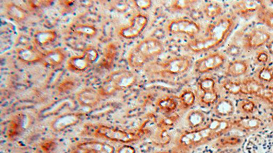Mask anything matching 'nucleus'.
<instances>
[{"label": "nucleus", "mask_w": 273, "mask_h": 153, "mask_svg": "<svg viewBox=\"0 0 273 153\" xmlns=\"http://www.w3.org/2000/svg\"><path fill=\"white\" fill-rule=\"evenodd\" d=\"M235 22L231 18H223L210 25L205 38L192 40L188 48L195 53L206 51L220 46L233 31Z\"/></svg>", "instance_id": "nucleus-1"}, {"label": "nucleus", "mask_w": 273, "mask_h": 153, "mask_svg": "<svg viewBox=\"0 0 273 153\" xmlns=\"http://www.w3.org/2000/svg\"><path fill=\"white\" fill-rule=\"evenodd\" d=\"M136 76L129 70H119L113 72L100 86L99 93L101 95L108 96L119 91L125 90L134 85Z\"/></svg>", "instance_id": "nucleus-4"}, {"label": "nucleus", "mask_w": 273, "mask_h": 153, "mask_svg": "<svg viewBox=\"0 0 273 153\" xmlns=\"http://www.w3.org/2000/svg\"><path fill=\"white\" fill-rule=\"evenodd\" d=\"M191 60L187 57H178L170 59L163 63L162 70L163 72L171 75H178L185 73L190 67Z\"/></svg>", "instance_id": "nucleus-10"}, {"label": "nucleus", "mask_w": 273, "mask_h": 153, "mask_svg": "<svg viewBox=\"0 0 273 153\" xmlns=\"http://www.w3.org/2000/svg\"><path fill=\"white\" fill-rule=\"evenodd\" d=\"M176 117H170L165 118L164 119L162 120L161 122V127L163 129L168 128V127H171L174 124L175 121H176Z\"/></svg>", "instance_id": "nucleus-41"}, {"label": "nucleus", "mask_w": 273, "mask_h": 153, "mask_svg": "<svg viewBox=\"0 0 273 153\" xmlns=\"http://www.w3.org/2000/svg\"><path fill=\"white\" fill-rule=\"evenodd\" d=\"M222 13V6L217 2H208L204 7V13L209 18H214L220 16Z\"/></svg>", "instance_id": "nucleus-29"}, {"label": "nucleus", "mask_w": 273, "mask_h": 153, "mask_svg": "<svg viewBox=\"0 0 273 153\" xmlns=\"http://www.w3.org/2000/svg\"><path fill=\"white\" fill-rule=\"evenodd\" d=\"M248 63L246 61H234L231 62L227 66V75L237 78V77L245 75L248 70Z\"/></svg>", "instance_id": "nucleus-19"}, {"label": "nucleus", "mask_w": 273, "mask_h": 153, "mask_svg": "<svg viewBox=\"0 0 273 153\" xmlns=\"http://www.w3.org/2000/svg\"><path fill=\"white\" fill-rule=\"evenodd\" d=\"M259 18L267 26L273 29V12L261 10Z\"/></svg>", "instance_id": "nucleus-35"}, {"label": "nucleus", "mask_w": 273, "mask_h": 153, "mask_svg": "<svg viewBox=\"0 0 273 153\" xmlns=\"http://www.w3.org/2000/svg\"><path fill=\"white\" fill-rule=\"evenodd\" d=\"M80 115L78 114H67L57 118L52 122L51 127L55 132H60L64 129L72 127L80 121Z\"/></svg>", "instance_id": "nucleus-14"}, {"label": "nucleus", "mask_w": 273, "mask_h": 153, "mask_svg": "<svg viewBox=\"0 0 273 153\" xmlns=\"http://www.w3.org/2000/svg\"><path fill=\"white\" fill-rule=\"evenodd\" d=\"M224 88L227 92H230V93L237 94L240 93V83H237V82L227 81L224 83Z\"/></svg>", "instance_id": "nucleus-36"}, {"label": "nucleus", "mask_w": 273, "mask_h": 153, "mask_svg": "<svg viewBox=\"0 0 273 153\" xmlns=\"http://www.w3.org/2000/svg\"><path fill=\"white\" fill-rule=\"evenodd\" d=\"M87 150L89 153H114L115 149L107 143L91 141L79 144Z\"/></svg>", "instance_id": "nucleus-18"}, {"label": "nucleus", "mask_w": 273, "mask_h": 153, "mask_svg": "<svg viewBox=\"0 0 273 153\" xmlns=\"http://www.w3.org/2000/svg\"><path fill=\"white\" fill-rule=\"evenodd\" d=\"M57 38V33L55 31H38L34 35V42L38 46H47L53 43Z\"/></svg>", "instance_id": "nucleus-20"}, {"label": "nucleus", "mask_w": 273, "mask_h": 153, "mask_svg": "<svg viewBox=\"0 0 273 153\" xmlns=\"http://www.w3.org/2000/svg\"><path fill=\"white\" fill-rule=\"evenodd\" d=\"M180 100H181L183 105L185 106V107H191L195 102V94L190 91H187L180 95Z\"/></svg>", "instance_id": "nucleus-33"}, {"label": "nucleus", "mask_w": 273, "mask_h": 153, "mask_svg": "<svg viewBox=\"0 0 273 153\" xmlns=\"http://www.w3.org/2000/svg\"><path fill=\"white\" fill-rule=\"evenodd\" d=\"M240 104V108L244 112L250 113L255 109V104L252 101L244 100L241 101Z\"/></svg>", "instance_id": "nucleus-39"}, {"label": "nucleus", "mask_w": 273, "mask_h": 153, "mask_svg": "<svg viewBox=\"0 0 273 153\" xmlns=\"http://www.w3.org/2000/svg\"><path fill=\"white\" fill-rule=\"evenodd\" d=\"M242 50L240 47L237 45H231L227 47L226 49V53L230 57H238L240 55Z\"/></svg>", "instance_id": "nucleus-40"}, {"label": "nucleus", "mask_w": 273, "mask_h": 153, "mask_svg": "<svg viewBox=\"0 0 273 153\" xmlns=\"http://www.w3.org/2000/svg\"><path fill=\"white\" fill-rule=\"evenodd\" d=\"M268 49H269V53L273 55V40L270 41L267 45Z\"/></svg>", "instance_id": "nucleus-47"}, {"label": "nucleus", "mask_w": 273, "mask_h": 153, "mask_svg": "<svg viewBox=\"0 0 273 153\" xmlns=\"http://www.w3.org/2000/svg\"><path fill=\"white\" fill-rule=\"evenodd\" d=\"M200 25L196 22L186 18H178L170 22L168 30L172 34H185L194 37L200 33Z\"/></svg>", "instance_id": "nucleus-7"}, {"label": "nucleus", "mask_w": 273, "mask_h": 153, "mask_svg": "<svg viewBox=\"0 0 273 153\" xmlns=\"http://www.w3.org/2000/svg\"><path fill=\"white\" fill-rule=\"evenodd\" d=\"M246 153H273V131L253 134L244 144Z\"/></svg>", "instance_id": "nucleus-5"}, {"label": "nucleus", "mask_w": 273, "mask_h": 153, "mask_svg": "<svg viewBox=\"0 0 273 153\" xmlns=\"http://www.w3.org/2000/svg\"><path fill=\"white\" fill-rule=\"evenodd\" d=\"M225 62V57L222 53H216L197 61L195 70L200 74L213 71L220 68Z\"/></svg>", "instance_id": "nucleus-8"}, {"label": "nucleus", "mask_w": 273, "mask_h": 153, "mask_svg": "<svg viewBox=\"0 0 273 153\" xmlns=\"http://www.w3.org/2000/svg\"><path fill=\"white\" fill-rule=\"evenodd\" d=\"M20 124L18 121H14L13 124H11L10 127V136L13 137V136L17 135L18 132H19Z\"/></svg>", "instance_id": "nucleus-42"}, {"label": "nucleus", "mask_w": 273, "mask_h": 153, "mask_svg": "<svg viewBox=\"0 0 273 153\" xmlns=\"http://www.w3.org/2000/svg\"><path fill=\"white\" fill-rule=\"evenodd\" d=\"M259 78L263 81L270 82L273 79V70L272 69L265 67L259 72Z\"/></svg>", "instance_id": "nucleus-37"}, {"label": "nucleus", "mask_w": 273, "mask_h": 153, "mask_svg": "<svg viewBox=\"0 0 273 153\" xmlns=\"http://www.w3.org/2000/svg\"><path fill=\"white\" fill-rule=\"evenodd\" d=\"M158 107L161 110L166 112H172L176 108L177 104L173 99H162L158 102Z\"/></svg>", "instance_id": "nucleus-30"}, {"label": "nucleus", "mask_w": 273, "mask_h": 153, "mask_svg": "<svg viewBox=\"0 0 273 153\" xmlns=\"http://www.w3.org/2000/svg\"><path fill=\"white\" fill-rule=\"evenodd\" d=\"M77 100L83 107H94L100 101V93L94 89H85L77 94Z\"/></svg>", "instance_id": "nucleus-16"}, {"label": "nucleus", "mask_w": 273, "mask_h": 153, "mask_svg": "<svg viewBox=\"0 0 273 153\" xmlns=\"http://www.w3.org/2000/svg\"><path fill=\"white\" fill-rule=\"evenodd\" d=\"M134 4L138 8H140L141 10H146L151 8L152 1H147V0H146V1H135Z\"/></svg>", "instance_id": "nucleus-43"}, {"label": "nucleus", "mask_w": 273, "mask_h": 153, "mask_svg": "<svg viewBox=\"0 0 273 153\" xmlns=\"http://www.w3.org/2000/svg\"><path fill=\"white\" fill-rule=\"evenodd\" d=\"M71 30L74 33L85 37L95 36L97 33V30L95 27L90 25L77 24L73 25L71 28Z\"/></svg>", "instance_id": "nucleus-27"}, {"label": "nucleus", "mask_w": 273, "mask_h": 153, "mask_svg": "<svg viewBox=\"0 0 273 153\" xmlns=\"http://www.w3.org/2000/svg\"><path fill=\"white\" fill-rule=\"evenodd\" d=\"M71 153H89L88 151H87L86 149H84L83 146L79 144L78 146H77V148Z\"/></svg>", "instance_id": "nucleus-46"}, {"label": "nucleus", "mask_w": 273, "mask_h": 153, "mask_svg": "<svg viewBox=\"0 0 273 153\" xmlns=\"http://www.w3.org/2000/svg\"><path fill=\"white\" fill-rule=\"evenodd\" d=\"M269 55L265 52H261L257 55V60L259 63H265L269 61Z\"/></svg>", "instance_id": "nucleus-45"}, {"label": "nucleus", "mask_w": 273, "mask_h": 153, "mask_svg": "<svg viewBox=\"0 0 273 153\" xmlns=\"http://www.w3.org/2000/svg\"><path fill=\"white\" fill-rule=\"evenodd\" d=\"M18 60L25 63H35L42 61L44 54L32 46L21 47L17 51Z\"/></svg>", "instance_id": "nucleus-15"}, {"label": "nucleus", "mask_w": 273, "mask_h": 153, "mask_svg": "<svg viewBox=\"0 0 273 153\" xmlns=\"http://www.w3.org/2000/svg\"><path fill=\"white\" fill-rule=\"evenodd\" d=\"M230 127V122L227 121L214 119L204 128L184 134L180 137V143L186 147L200 145L220 137Z\"/></svg>", "instance_id": "nucleus-2"}, {"label": "nucleus", "mask_w": 273, "mask_h": 153, "mask_svg": "<svg viewBox=\"0 0 273 153\" xmlns=\"http://www.w3.org/2000/svg\"><path fill=\"white\" fill-rule=\"evenodd\" d=\"M205 121V112L200 110L190 111L187 117V125L191 128H197L203 125Z\"/></svg>", "instance_id": "nucleus-22"}, {"label": "nucleus", "mask_w": 273, "mask_h": 153, "mask_svg": "<svg viewBox=\"0 0 273 153\" xmlns=\"http://www.w3.org/2000/svg\"><path fill=\"white\" fill-rule=\"evenodd\" d=\"M263 4L259 1H241L234 5V10L240 16L249 17L262 9Z\"/></svg>", "instance_id": "nucleus-13"}, {"label": "nucleus", "mask_w": 273, "mask_h": 153, "mask_svg": "<svg viewBox=\"0 0 273 153\" xmlns=\"http://www.w3.org/2000/svg\"><path fill=\"white\" fill-rule=\"evenodd\" d=\"M117 55V48L114 44H109L104 50L103 60L102 66L106 69H109L112 66Z\"/></svg>", "instance_id": "nucleus-25"}, {"label": "nucleus", "mask_w": 273, "mask_h": 153, "mask_svg": "<svg viewBox=\"0 0 273 153\" xmlns=\"http://www.w3.org/2000/svg\"><path fill=\"white\" fill-rule=\"evenodd\" d=\"M216 113L221 117H230L234 114L235 107L233 102L227 99H222L215 107Z\"/></svg>", "instance_id": "nucleus-21"}, {"label": "nucleus", "mask_w": 273, "mask_h": 153, "mask_svg": "<svg viewBox=\"0 0 273 153\" xmlns=\"http://www.w3.org/2000/svg\"><path fill=\"white\" fill-rule=\"evenodd\" d=\"M270 33L263 28L253 29L246 36L245 46L248 48H257L269 41Z\"/></svg>", "instance_id": "nucleus-11"}, {"label": "nucleus", "mask_w": 273, "mask_h": 153, "mask_svg": "<svg viewBox=\"0 0 273 153\" xmlns=\"http://www.w3.org/2000/svg\"><path fill=\"white\" fill-rule=\"evenodd\" d=\"M164 47L159 40L149 38L141 42L129 57V63L134 68H141L148 60L161 55Z\"/></svg>", "instance_id": "nucleus-3"}, {"label": "nucleus", "mask_w": 273, "mask_h": 153, "mask_svg": "<svg viewBox=\"0 0 273 153\" xmlns=\"http://www.w3.org/2000/svg\"><path fill=\"white\" fill-rule=\"evenodd\" d=\"M83 56L86 59L89 63H93L99 59V53L94 47H87L84 50Z\"/></svg>", "instance_id": "nucleus-32"}, {"label": "nucleus", "mask_w": 273, "mask_h": 153, "mask_svg": "<svg viewBox=\"0 0 273 153\" xmlns=\"http://www.w3.org/2000/svg\"><path fill=\"white\" fill-rule=\"evenodd\" d=\"M148 18L144 15H136L133 18L131 25L122 28L119 35L126 39H133L139 36L148 24Z\"/></svg>", "instance_id": "nucleus-9"}, {"label": "nucleus", "mask_w": 273, "mask_h": 153, "mask_svg": "<svg viewBox=\"0 0 273 153\" xmlns=\"http://www.w3.org/2000/svg\"><path fill=\"white\" fill-rule=\"evenodd\" d=\"M263 86L259 82L254 80H246L240 83V93L243 94H253L258 96Z\"/></svg>", "instance_id": "nucleus-23"}, {"label": "nucleus", "mask_w": 273, "mask_h": 153, "mask_svg": "<svg viewBox=\"0 0 273 153\" xmlns=\"http://www.w3.org/2000/svg\"><path fill=\"white\" fill-rule=\"evenodd\" d=\"M65 58V54L61 49H54L44 54L42 61L47 66L57 67L62 64Z\"/></svg>", "instance_id": "nucleus-17"}, {"label": "nucleus", "mask_w": 273, "mask_h": 153, "mask_svg": "<svg viewBox=\"0 0 273 153\" xmlns=\"http://www.w3.org/2000/svg\"><path fill=\"white\" fill-rule=\"evenodd\" d=\"M95 134L113 142L122 143L134 142L139 138L138 135L133 133L124 132L120 129L104 125L99 126L96 129Z\"/></svg>", "instance_id": "nucleus-6"}, {"label": "nucleus", "mask_w": 273, "mask_h": 153, "mask_svg": "<svg viewBox=\"0 0 273 153\" xmlns=\"http://www.w3.org/2000/svg\"><path fill=\"white\" fill-rule=\"evenodd\" d=\"M117 153H136V150L133 146L129 145H124L121 146L119 150H118Z\"/></svg>", "instance_id": "nucleus-44"}, {"label": "nucleus", "mask_w": 273, "mask_h": 153, "mask_svg": "<svg viewBox=\"0 0 273 153\" xmlns=\"http://www.w3.org/2000/svg\"><path fill=\"white\" fill-rule=\"evenodd\" d=\"M89 64L90 63L84 56L72 57L68 61V68L74 72H83L86 70Z\"/></svg>", "instance_id": "nucleus-24"}, {"label": "nucleus", "mask_w": 273, "mask_h": 153, "mask_svg": "<svg viewBox=\"0 0 273 153\" xmlns=\"http://www.w3.org/2000/svg\"><path fill=\"white\" fill-rule=\"evenodd\" d=\"M261 124V121L256 117L242 118L236 122L238 127L246 130H255L258 128Z\"/></svg>", "instance_id": "nucleus-28"}, {"label": "nucleus", "mask_w": 273, "mask_h": 153, "mask_svg": "<svg viewBox=\"0 0 273 153\" xmlns=\"http://www.w3.org/2000/svg\"><path fill=\"white\" fill-rule=\"evenodd\" d=\"M6 11L10 17L18 22L24 21L28 16L26 12L23 8L15 4L7 5Z\"/></svg>", "instance_id": "nucleus-26"}, {"label": "nucleus", "mask_w": 273, "mask_h": 153, "mask_svg": "<svg viewBox=\"0 0 273 153\" xmlns=\"http://www.w3.org/2000/svg\"><path fill=\"white\" fill-rule=\"evenodd\" d=\"M258 97L265 99L270 104L273 105V87H264V86H263L260 92H259Z\"/></svg>", "instance_id": "nucleus-34"}, {"label": "nucleus", "mask_w": 273, "mask_h": 153, "mask_svg": "<svg viewBox=\"0 0 273 153\" xmlns=\"http://www.w3.org/2000/svg\"><path fill=\"white\" fill-rule=\"evenodd\" d=\"M200 87L203 92L202 102L206 105H211L215 103L218 98L215 90V82L213 79L205 78L200 82Z\"/></svg>", "instance_id": "nucleus-12"}, {"label": "nucleus", "mask_w": 273, "mask_h": 153, "mask_svg": "<svg viewBox=\"0 0 273 153\" xmlns=\"http://www.w3.org/2000/svg\"><path fill=\"white\" fill-rule=\"evenodd\" d=\"M195 1H174L170 4V8L173 11H183L189 8Z\"/></svg>", "instance_id": "nucleus-31"}, {"label": "nucleus", "mask_w": 273, "mask_h": 153, "mask_svg": "<svg viewBox=\"0 0 273 153\" xmlns=\"http://www.w3.org/2000/svg\"><path fill=\"white\" fill-rule=\"evenodd\" d=\"M220 142L223 146L237 145L240 144L241 139L238 136H227L221 139Z\"/></svg>", "instance_id": "nucleus-38"}, {"label": "nucleus", "mask_w": 273, "mask_h": 153, "mask_svg": "<svg viewBox=\"0 0 273 153\" xmlns=\"http://www.w3.org/2000/svg\"><path fill=\"white\" fill-rule=\"evenodd\" d=\"M178 153L176 152H164V153Z\"/></svg>", "instance_id": "nucleus-48"}]
</instances>
